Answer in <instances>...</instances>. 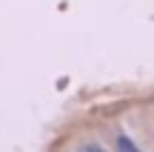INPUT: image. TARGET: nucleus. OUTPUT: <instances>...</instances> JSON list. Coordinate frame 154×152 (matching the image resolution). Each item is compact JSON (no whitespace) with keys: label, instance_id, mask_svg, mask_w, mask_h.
Masks as SVG:
<instances>
[{"label":"nucleus","instance_id":"obj_1","mask_svg":"<svg viewBox=\"0 0 154 152\" xmlns=\"http://www.w3.org/2000/svg\"><path fill=\"white\" fill-rule=\"evenodd\" d=\"M117 152H140V149L131 144L128 135H120V138H117Z\"/></svg>","mask_w":154,"mask_h":152},{"label":"nucleus","instance_id":"obj_2","mask_svg":"<svg viewBox=\"0 0 154 152\" xmlns=\"http://www.w3.org/2000/svg\"><path fill=\"white\" fill-rule=\"evenodd\" d=\"M77 152H106L103 147H97V144H88V147H80Z\"/></svg>","mask_w":154,"mask_h":152}]
</instances>
